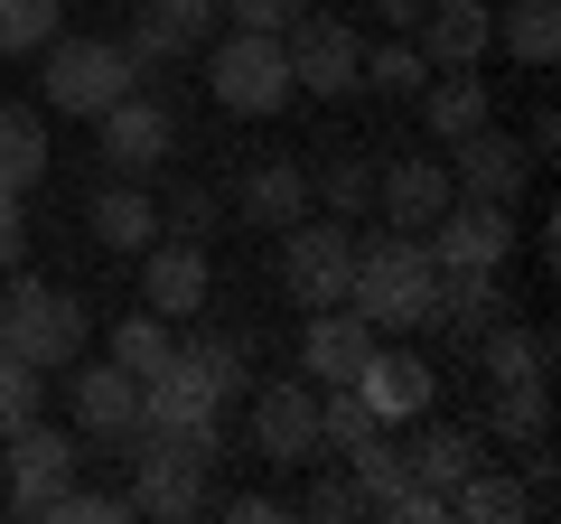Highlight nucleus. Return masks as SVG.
Returning a JSON list of instances; mask_svg holds the SVG:
<instances>
[{
  "label": "nucleus",
  "mask_w": 561,
  "mask_h": 524,
  "mask_svg": "<svg viewBox=\"0 0 561 524\" xmlns=\"http://www.w3.org/2000/svg\"><path fill=\"white\" fill-rule=\"evenodd\" d=\"M421 66H440V76H459V66H478L486 47H496V10L486 0H431L421 10Z\"/></svg>",
  "instance_id": "obj_16"
},
{
  "label": "nucleus",
  "mask_w": 561,
  "mask_h": 524,
  "mask_svg": "<svg viewBox=\"0 0 561 524\" xmlns=\"http://www.w3.org/2000/svg\"><path fill=\"white\" fill-rule=\"evenodd\" d=\"M122 449H131V515H160V524H187L206 515V478H216L225 459V431L216 422H131L122 431Z\"/></svg>",
  "instance_id": "obj_1"
},
{
  "label": "nucleus",
  "mask_w": 561,
  "mask_h": 524,
  "mask_svg": "<svg viewBox=\"0 0 561 524\" xmlns=\"http://www.w3.org/2000/svg\"><path fill=\"white\" fill-rule=\"evenodd\" d=\"M187 47H197V38H179L169 20H150V10H140V20H131V38H122V57H131V76H160V66H179Z\"/></svg>",
  "instance_id": "obj_35"
},
{
  "label": "nucleus",
  "mask_w": 561,
  "mask_h": 524,
  "mask_svg": "<svg viewBox=\"0 0 561 524\" xmlns=\"http://www.w3.org/2000/svg\"><path fill=\"white\" fill-rule=\"evenodd\" d=\"M206 84H216L225 113H280L290 103V57H280V29H234V38L206 57Z\"/></svg>",
  "instance_id": "obj_6"
},
{
  "label": "nucleus",
  "mask_w": 561,
  "mask_h": 524,
  "mask_svg": "<svg viewBox=\"0 0 561 524\" xmlns=\"http://www.w3.org/2000/svg\"><path fill=\"white\" fill-rule=\"evenodd\" d=\"M280 57H290V94H356V76H365L356 29H346V20H328L319 0H309V10H300L290 29H280Z\"/></svg>",
  "instance_id": "obj_8"
},
{
  "label": "nucleus",
  "mask_w": 561,
  "mask_h": 524,
  "mask_svg": "<svg viewBox=\"0 0 561 524\" xmlns=\"http://www.w3.org/2000/svg\"><path fill=\"white\" fill-rule=\"evenodd\" d=\"M375 356V328L356 319V309H309V328H300V375L309 384H356V365Z\"/></svg>",
  "instance_id": "obj_18"
},
{
  "label": "nucleus",
  "mask_w": 561,
  "mask_h": 524,
  "mask_svg": "<svg viewBox=\"0 0 561 524\" xmlns=\"http://www.w3.org/2000/svg\"><path fill=\"white\" fill-rule=\"evenodd\" d=\"M103 132V160H113V179H150V169H169V150H179V113L150 94H122L94 113Z\"/></svg>",
  "instance_id": "obj_10"
},
{
  "label": "nucleus",
  "mask_w": 561,
  "mask_h": 524,
  "mask_svg": "<svg viewBox=\"0 0 561 524\" xmlns=\"http://www.w3.org/2000/svg\"><path fill=\"white\" fill-rule=\"evenodd\" d=\"M225 515L234 524H272V515H290V497H225Z\"/></svg>",
  "instance_id": "obj_43"
},
{
  "label": "nucleus",
  "mask_w": 561,
  "mask_h": 524,
  "mask_svg": "<svg viewBox=\"0 0 561 524\" xmlns=\"http://www.w3.org/2000/svg\"><path fill=\"white\" fill-rule=\"evenodd\" d=\"M449 515H459V524H524V515H534V497H524L515 468H486L478 459L459 487H449Z\"/></svg>",
  "instance_id": "obj_22"
},
{
  "label": "nucleus",
  "mask_w": 561,
  "mask_h": 524,
  "mask_svg": "<svg viewBox=\"0 0 561 524\" xmlns=\"http://www.w3.org/2000/svg\"><path fill=\"white\" fill-rule=\"evenodd\" d=\"M309 197H319L328 216H346V225H356L365 206H375V160H356V150H328V160L309 169Z\"/></svg>",
  "instance_id": "obj_29"
},
{
  "label": "nucleus",
  "mask_w": 561,
  "mask_h": 524,
  "mask_svg": "<svg viewBox=\"0 0 561 524\" xmlns=\"http://www.w3.org/2000/svg\"><path fill=\"white\" fill-rule=\"evenodd\" d=\"M505 253H515V206L449 197L440 216H431V262H440V272H505Z\"/></svg>",
  "instance_id": "obj_9"
},
{
  "label": "nucleus",
  "mask_w": 561,
  "mask_h": 524,
  "mask_svg": "<svg viewBox=\"0 0 561 524\" xmlns=\"http://www.w3.org/2000/svg\"><path fill=\"white\" fill-rule=\"evenodd\" d=\"M57 10L66 0H0V57H38L57 38Z\"/></svg>",
  "instance_id": "obj_32"
},
{
  "label": "nucleus",
  "mask_w": 561,
  "mask_h": 524,
  "mask_svg": "<svg viewBox=\"0 0 561 524\" xmlns=\"http://www.w3.org/2000/svg\"><path fill=\"white\" fill-rule=\"evenodd\" d=\"M253 449L262 459H319V394L309 384H253Z\"/></svg>",
  "instance_id": "obj_14"
},
{
  "label": "nucleus",
  "mask_w": 561,
  "mask_h": 524,
  "mask_svg": "<svg viewBox=\"0 0 561 524\" xmlns=\"http://www.w3.org/2000/svg\"><path fill=\"white\" fill-rule=\"evenodd\" d=\"M496 38H505V57H524V66H552V57H561V0H505Z\"/></svg>",
  "instance_id": "obj_28"
},
{
  "label": "nucleus",
  "mask_w": 561,
  "mask_h": 524,
  "mask_svg": "<svg viewBox=\"0 0 561 524\" xmlns=\"http://www.w3.org/2000/svg\"><path fill=\"white\" fill-rule=\"evenodd\" d=\"M300 10H309V0H225V20H234V29H290Z\"/></svg>",
  "instance_id": "obj_41"
},
{
  "label": "nucleus",
  "mask_w": 561,
  "mask_h": 524,
  "mask_svg": "<svg viewBox=\"0 0 561 524\" xmlns=\"http://www.w3.org/2000/svg\"><path fill=\"white\" fill-rule=\"evenodd\" d=\"M216 216H225V197H216V187H169V197H160V235L206 243V235H216Z\"/></svg>",
  "instance_id": "obj_36"
},
{
  "label": "nucleus",
  "mask_w": 561,
  "mask_h": 524,
  "mask_svg": "<svg viewBox=\"0 0 561 524\" xmlns=\"http://www.w3.org/2000/svg\"><path fill=\"white\" fill-rule=\"evenodd\" d=\"M0 468H10V497H0V505L28 515V524H47V505H57L66 487H76V468H84V441H76V431H47V412H38V422L10 431V459H0Z\"/></svg>",
  "instance_id": "obj_7"
},
{
  "label": "nucleus",
  "mask_w": 561,
  "mask_h": 524,
  "mask_svg": "<svg viewBox=\"0 0 561 524\" xmlns=\"http://www.w3.org/2000/svg\"><path fill=\"white\" fill-rule=\"evenodd\" d=\"M20 253H28V197L0 187V272H20Z\"/></svg>",
  "instance_id": "obj_42"
},
{
  "label": "nucleus",
  "mask_w": 561,
  "mask_h": 524,
  "mask_svg": "<svg viewBox=\"0 0 561 524\" xmlns=\"http://www.w3.org/2000/svg\"><path fill=\"white\" fill-rule=\"evenodd\" d=\"M38 412H47V375L28 356H0V441L20 422H38Z\"/></svg>",
  "instance_id": "obj_34"
},
{
  "label": "nucleus",
  "mask_w": 561,
  "mask_h": 524,
  "mask_svg": "<svg viewBox=\"0 0 561 524\" xmlns=\"http://www.w3.org/2000/svg\"><path fill=\"white\" fill-rule=\"evenodd\" d=\"M169 356H179V319H160V309H131V319L113 328V365H122L131 384H150Z\"/></svg>",
  "instance_id": "obj_25"
},
{
  "label": "nucleus",
  "mask_w": 561,
  "mask_h": 524,
  "mask_svg": "<svg viewBox=\"0 0 561 524\" xmlns=\"http://www.w3.org/2000/svg\"><path fill=\"white\" fill-rule=\"evenodd\" d=\"M47 57V76H38V94L57 103V113H76V122H94L103 103H122L131 94V57H122V38H47L38 47Z\"/></svg>",
  "instance_id": "obj_5"
},
{
  "label": "nucleus",
  "mask_w": 561,
  "mask_h": 524,
  "mask_svg": "<svg viewBox=\"0 0 561 524\" xmlns=\"http://www.w3.org/2000/svg\"><path fill=\"white\" fill-rule=\"evenodd\" d=\"M383 515H393V524H449V497H440V487H402V497H383Z\"/></svg>",
  "instance_id": "obj_39"
},
{
  "label": "nucleus",
  "mask_w": 561,
  "mask_h": 524,
  "mask_svg": "<svg viewBox=\"0 0 561 524\" xmlns=\"http://www.w3.org/2000/svg\"><path fill=\"white\" fill-rule=\"evenodd\" d=\"M496 431H505V441H552V384H505V394H496Z\"/></svg>",
  "instance_id": "obj_31"
},
{
  "label": "nucleus",
  "mask_w": 561,
  "mask_h": 524,
  "mask_svg": "<svg viewBox=\"0 0 561 524\" xmlns=\"http://www.w3.org/2000/svg\"><path fill=\"white\" fill-rule=\"evenodd\" d=\"M38 179H47V122H38V103H0V187L28 197Z\"/></svg>",
  "instance_id": "obj_23"
},
{
  "label": "nucleus",
  "mask_w": 561,
  "mask_h": 524,
  "mask_svg": "<svg viewBox=\"0 0 561 524\" xmlns=\"http://www.w3.org/2000/svg\"><path fill=\"white\" fill-rule=\"evenodd\" d=\"M206 291H216V262H206V243L160 235L150 253H140V309H160V319H197Z\"/></svg>",
  "instance_id": "obj_12"
},
{
  "label": "nucleus",
  "mask_w": 561,
  "mask_h": 524,
  "mask_svg": "<svg viewBox=\"0 0 561 524\" xmlns=\"http://www.w3.org/2000/svg\"><path fill=\"white\" fill-rule=\"evenodd\" d=\"M290 515H319V524H346V515H365V497H356V478H328V487H309Z\"/></svg>",
  "instance_id": "obj_38"
},
{
  "label": "nucleus",
  "mask_w": 561,
  "mask_h": 524,
  "mask_svg": "<svg viewBox=\"0 0 561 524\" xmlns=\"http://www.w3.org/2000/svg\"><path fill=\"white\" fill-rule=\"evenodd\" d=\"M496 319H505L496 272H440V328H449V338H486Z\"/></svg>",
  "instance_id": "obj_24"
},
{
  "label": "nucleus",
  "mask_w": 561,
  "mask_h": 524,
  "mask_svg": "<svg viewBox=\"0 0 561 524\" xmlns=\"http://www.w3.org/2000/svg\"><path fill=\"white\" fill-rule=\"evenodd\" d=\"M449 197H459V179H449V160H431V150H421V160L375 169V206L402 225V235H431V216H440Z\"/></svg>",
  "instance_id": "obj_17"
},
{
  "label": "nucleus",
  "mask_w": 561,
  "mask_h": 524,
  "mask_svg": "<svg viewBox=\"0 0 561 524\" xmlns=\"http://www.w3.org/2000/svg\"><path fill=\"white\" fill-rule=\"evenodd\" d=\"M478 346H486V384H496V394H505V384H552V328L496 319Z\"/></svg>",
  "instance_id": "obj_21"
},
{
  "label": "nucleus",
  "mask_w": 561,
  "mask_h": 524,
  "mask_svg": "<svg viewBox=\"0 0 561 524\" xmlns=\"http://www.w3.org/2000/svg\"><path fill=\"white\" fill-rule=\"evenodd\" d=\"M356 394H365V412H375V422H421L440 384H431V365H421L412 346H383V338H375V356L356 365Z\"/></svg>",
  "instance_id": "obj_15"
},
{
  "label": "nucleus",
  "mask_w": 561,
  "mask_h": 524,
  "mask_svg": "<svg viewBox=\"0 0 561 524\" xmlns=\"http://www.w3.org/2000/svg\"><path fill=\"white\" fill-rule=\"evenodd\" d=\"M150 20H169L179 38H206V29L225 20V0H150Z\"/></svg>",
  "instance_id": "obj_40"
},
{
  "label": "nucleus",
  "mask_w": 561,
  "mask_h": 524,
  "mask_svg": "<svg viewBox=\"0 0 561 524\" xmlns=\"http://www.w3.org/2000/svg\"><path fill=\"white\" fill-rule=\"evenodd\" d=\"M421 94H431V141H468L478 122H496V113H486L478 66H459V76H440V84H421Z\"/></svg>",
  "instance_id": "obj_27"
},
{
  "label": "nucleus",
  "mask_w": 561,
  "mask_h": 524,
  "mask_svg": "<svg viewBox=\"0 0 561 524\" xmlns=\"http://www.w3.org/2000/svg\"><path fill=\"white\" fill-rule=\"evenodd\" d=\"M66 403H76V441H103V449H122V431L140 422V384L122 375L113 356H76L66 365Z\"/></svg>",
  "instance_id": "obj_11"
},
{
  "label": "nucleus",
  "mask_w": 561,
  "mask_h": 524,
  "mask_svg": "<svg viewBox=\"0 0 561 524\" xmlns=\"http://www.w3.org/2000/svg\"><path fill=\"white\" fill-rule=\"evenodd\" d=\"M478 459H486V441H478V431H468V422H440V431H421V449H412V478L449 497V487H459Z\"/></svg>",
  "instance_id": "obj_26"
},
{
  "label": "nucleus",
  "mask_w": 561,
  "mask_h": 524,
  "mask_svg": "<svg viewBox=\"0 0 561 524\" xmlns=\"http://www.w3.org/2000/svg\"><path fill=\"white\" fill-rule=\"evenodd\" d=\"M356 84H375V94H421L431 66H421L412 38H383V47H365V76H356Z\"/></svg>",
  "instance_id": "obj_33"
},
{
  "label": "nucleus",
  "mask_w": 561,
  "mask_h": 524,
  "mask_svg": "<svg viewBox=\"0 0 561 524\" xmlns=\"http://www.w3.org/2000/svg\"><path fill=\"white\" fill-rule=\"evenodd\" d=\"M234 206L262 225V235H280V225H300L319 197H309V169L300 160H253V169H243V187H234Z\"/></svg>",
  "instance_id": "obj_19"
},
{
  "label": "nucleus",
  "mask_w": 561,
  "mask_h": 524,
  "mask_svg": "<svg viewBox=\"0 0 561 524\" xmlns=\"http://www.w3.org/2000/svg\"><path fill=\"white\" fill-rule=\"evenodd\" d=\"M84 338H94V319H84V300H76V291L10 272V309H0V356H28L38 375H66V365L84 356Z\"/></svg>",
  "instance_id": "obj_3"
},
{
  "label": "nucleus",
  "mask_w": 561,
  "mask_h": 524,
  "mask_svg": "<svg viewBox=\"0 0 561 524\" xmlns=\"http://www.w3.org/2000/svg\"><path fill=\"white\" fill-rule=\"evenodd\" d=\"M122 515H131V497H94V487H66L47 505V524H122Z\"/></svg>",
  "instance_id": "obj_37"
},
{
  "label": "nucleus",
  "mask_w": 561,
  "mask_h": 524,
  "mask_svg": "<svg viewBox=\"0 0 561 524\" xmlns=\"http://www.w3.org/2000/svg\"><path fill=\"white\" fill-rule=\"evenodd\" d=\"M346 309H356L375 338H402V328H440V262L421 235H375L356 243V282H346Z\"/></svg>",
  "instance_id": "obj_2"
},
{
  "label": "nucleus",
  "mask_w": 561,
  "mask_h": 524,
  "mask_svg": "<svg viewBox=\"0 0 561 524\" xmlns=\"http://www.w3.org/2000/svg\"><path fill=\"white\" fill-rule=\"evenodd\" d=\"M0 309H10V272H0Z\"/></svg>",
  "instance_id": "obj_46"
},
{
  "label": "nucleus",
  "mask_w": 561,
  "mask_h": 524,
  "mask_svg": "<svg viewBox=\"0 0 561 524\" xmlns=\"http://www.w3.org/2000/svg\"><path fill=\"white\" fill-rule=\"evenodd\" d=\"M524 150H534V160H552V150H561V113H534V132H524Z\"/></svg>",
  "instance_id": "obj_45"
},
{
  "label": "nucleus",
  "mask_w": 561,
  "mask_h": 524,
  "mask_svg": "<svg viewBox=\"0 0 561 524\" xmlns=\"http://www.w3.org/2000/svg\"><path fill=\"white\" fill-rule=\"evenodd\" d=\"M365 10H375L383 29H421V10H431V0H365Z\"/></svg>",
  "instance_id": "obj_44"
},
{
  "label": "nucleus",
  "mask_w": 561,
  "mask_h": 524,
  "mask_svg": "<svg viewBox=\"0 0 561 524\" xmlns=\"http://www.w3.org/2000/svg\"><path fill=\"white\" fill-rule=\"evenodd\" d=\"M459 160H449V179H459V197H496V206H515V187L534 179V150L515 141V132H496V122H478L468 141H449Z\"/></svg>",
  "instance_id": "obj_13"
},
{
  "label": "nucleus",
  "mask_w": 561,
  "mask_h": 524,
  "mask_svg": "<svg viewBox=\"0 0 561 524\" xmlns=\"http://www.w3.org/2000/svg\"><path fill=\"white\" fill-rule=\"evenodd\" d=\"M356 282V225L346 216H300L280 225V291L300 309H337Z\"/></svg>",
  "instance_id": "obj_4"
},
{
  "label": "nucleus",
  "mask_w": 561,
  "mask_h": 524,
  "mask_svg": "<svg viewBox=\"0 0 561 524\" xmlns=\"http://www.w3.org/2000/svg\"><path fill=\"white\" fill-rule=\"evenodd\" d=\"M84 216H94V243H103V253H150V243H160V197H150L140 179H113Z\"/></svg>",
  "instance_id": "obj_20"
},
{
  "label": "nucleus",
  "mask_w": 561,
  "mask_h": 524,
  "mask_svg": "<svg viewBox=\"0 0 561 524\" xmlns=\"http://www.w3.org/2000/svg\"><path fill=\"white\" fill-rule=\"evenodd\" d=\"M365 431H383V422L365 412V394H356V384H319V459H346V449H356Z\"/></svg>",
  "instance_id": "obj_30"
}]
</instances>
